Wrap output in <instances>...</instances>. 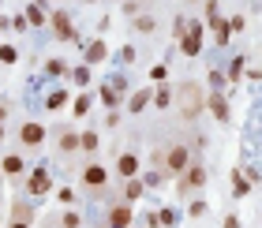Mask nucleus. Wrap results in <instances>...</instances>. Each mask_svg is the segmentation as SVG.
<instances>
[{
    "mask_svg": "<svg viewBox=\"0 0 262 228\" xmlns=\"http://www.w3.org/2000/svg\"><path fill=\"white\" fill-rule=\"evenodd\" d=\"M176 101H180L184 120H199V112L206 109V90H202L199 82H184L180 94H176Z\"/></svg>",
    "mask_w": 262,
    "mask_h": 228,
    "instance_id": "nucleus-1",
    "label": "nucleus"
},
{
    "mask_svg": "<svg viewBox=\"0 0 262 228\" xmlns=\"http://www.w3.org/2000/svg\"><path fill=\"white\" fill-rule=\"evenodd\" d=\"M202 34H206V22H199V19H187V27L180 34V53L187 60H195L202 53Z\"/></svg>",
    "mask_w": 262,
    "mask_h": 228,
    "instance_id": "nucleus-2",
    "label": "nucleus"
},
{
    "mask_svg": "<svg viewBox=\"0 0 262 228\" xmlns=\"http://www.w3.org/2000/svg\"><path fill=\"white\" fill-rule=\"evenodd\" d=\"M187 169H191V150H187L184 142H176V146L165 150V172L169 176H184Z\"/></svg>",
    "mask_w": 262,
    "mask_h": 228,
    "instance_id": "nucleus-3",
    "label": "nucleus"
},
{
    "mask_svg": "<svg viewBox=\"0 0 262 228\" xmlns=\"http://www.w3.org/2000/svg\"><path fill=\"white\" fill-rule=\"evenodd\" d=\"M206 187V165L191 161V169H187L184 176H176V191L180 195H191V191H202Z\"/></svg>",
    "mask_w": 262,
    "mask_h": 228,
    "instance_id": "nucleus-4",
    "label": "nucleus"
},
{
    "mask_svg": "<svg viewBox=\"0 0 262 228\" xmlns=\"http://www.w3.org/2000/svg\"><path fill=\"white\" fill-rule=\"evenodd\" d=\"M49 191H53V176H49L45 165H38V169L27 172V195L30 198H41V195H49Z\"/></svg>",
    "mask_w": 262,
    "mask_h": 228,
    "instance_id": "nucleus-5",
    "label": "nucleus"
},
{
    "mask_svg": "<svg viewBox=\"0 0 262 228\" xmlns=\"http://www.w3.org/2000/svg\"><path fill=\"white\" fill-rule=\"evenodd\" d=\"M49 27H53V34L60 41H79V34H75V27H71V19H68V11H49Z\"/></svg>",
    "mask_w": 262,
    "mask_h": 228,
    "instance_id": "nucleus-6",
    "label": "nucleus"
},
{
    "mask_svg": "<svg viewBox=\"0 0 262 228\" xmlns=\"http://www.w3.org/2000/svg\"><path fill=\"white\" fill-rule=\"evenodd\" d=\"M19 142H23L27 150L41 146V142H45V124H38V120H27V124L19 127Z\"/></svg>",
    "mask_w": 262,
    "mask_h": 228,
    "instance_id": "nucleus-7",
    "label": "nucleus"
},
{
    "mask_svg": "<svg viewBox=\"0 0 262 228\" xmlns=\"http://www.w3.org/2000/svg\"><path fill=\"white\" fill-rule=\"evenodd\" d=\"M82 184H86L90 191H105V184H109V172H105V165H98V161H90L86 169H82Z\"/></svg>",
    "mask_w": 262,
    "mask_h": 228,
    "instance_id": "nucleus-8",
    "label": "nucleus"
},
{
    "mask_svg": "<svg viewBox=\"0 0 262 228\" xmlns=\"http://www.w3.org/2000/svg\"><path fill=\"white\" fill-rule=\"evenodd\" d=\"M206 109L213 112L217 124H229V98H225L221 90H210V94H206Z\"/></svg>",
    "mask_w": 262,
    "mask_h": 228,
    "instance_id": "nucleus-9",
    "label": "nucleus"
},
{
    "mask_svg": "<svg viewBox=\"0 0 262 228\" xmlns=\"http://www.w3.org/2000/svg\"><path fill=\"white\" fill-rule=\"evenodd\" d=\"M135 221V210H131V202H116L109 210V228H131Z\"/></svg>",
    "mask_w": 262,
    "mask_h": 228,
    "instance_id": "nucleus-10",
    "label": "nucleus"
},
{
    "mask_svg": "<svg viewBox=\"0 0 262 228\" xmlns=\"http://www.w3.org/2000/svg\"><path fill=\"white\" fill-rule=\"evenodd\" d=\"M109 60V45H105L101 38H94V41H86V49H82V64H105Z\"/></svg>",
    "mask_w": 262,
    "mask_h": 228,
    "instance_id": "nucleus-11",
    "label": "nucleus"
},
{
    "mask_svg": "<svg viewBox=\"0 0 262 228\" xmlns=\"http://www.w3.org/2000/svg\"><path fill=\"white\" fill-rule=\"evenodd\" d=\"M98 98H101V105H105L109 112H116V109L124 105V98H127V94H120V90L113 86V82H101V86H98Z\"/></svg>",
    "mask_w": 262,
    "mask_h": 228,
    "instance_id": "nucleus-12",
    "label": "nucleus"
},
{
    "mask_svg": "<svg viewBox=\"0 0 262 228\" xmlns=\"http://www.w3.org/2000/svg\"><path fill=\"white\" fill-rule=\"evenodd\" d=\"M206 27L213 30V45H217V49H225V45H229V41H232V30H229V19H221V15H217V19H210V22H206Z\"/></svg>",
    "mask_w": 262,
    "mask_h": 228,
    "instance_id": "nucleus-13",
    "label": "nucleus"
},
{
    "mask_svg": "<svg viewBox=\"0 0 262 228\" xmlns=\"http://www.w3.org/2000/svg\"><path fill=\"white\" fill-rule=\"evenodd\" d=\"M23 15H27V22H30L34 30L49 22V11H45V0H34V4H27V11H23Z\"/></svg>",
    "mask_w": 262,
    "mask_h": 228,
    "instance_id": "nucleus-14",
    "label": "nucleus"
},
{
    "mask_svg": "<svg viewBox=\"0 0 262 228\" xmlns=\"http://www.w3.org/2000/svg\"><path fill=\"white\" fill-rule=\"evenodd\" d=\"M0 172H4V176H23V172H27L23 153H4V157H0Z\"/></svg>",
    "mask_w": 262,
    "mask_h": 228,
    "instance_id": "nucleus-15",
    "label": "nucleus"
},
{
    "mask_svg": "<svg viewBox=\"0 0 262 228\" xmlns=\"http://www.w3.org/2000/svg\"><path fill=\"white\" fill-rule=\"evenodd\" d=\"M116 172H120V179H135L139 176V157L135 153H120L116 157Z\"/></svg>",
    "mask_w": 262,
    "mask_h": 228,
    "instance_id": "nucleus-16",
    "label": "nucleus"
},
{
    "mask_svg": "<svg viewBox=\"0 0 262 228\" xmlns=\"http://www.w3.org/2000/svg\"><path fill=\"white\" fill-rule=\"evenodd\" d=\"M150 101H154V86H150V90H135V94L127 98V112H131V116H139Z\"/></svg>",
    "mask_w": 262,
    "mask_h": 228,
    "instance_id": "nucleus-17",
    "label": "nucleus"
},
{
    "mask_svg": "<svg viewBox=\"0 0 262 228\" xmlns=\"http://www.w3.org/2000/svg\"><path fill=\"white\" fill-rule=\"evenodd\" d=\"M251 195V179L244 176V169H232V198H244Z\"/></svg>",
    "mask_w": 262,
    "mask_h": 228,
    "instance_id": "nucleus-18",
    "label": "nucleus"
},
{
    "mask_svg": "<svg viewBox=\"0 0 262 228\" xmlns=\"http://www.w3.org/2000/svg\"><path fill=\"white\" fill-rule=\"evenodd\" d=\"M68 101H71L68 90H49V98H45V109H49V112H60Z\"/></svg>",
    "mask_w": 262,
    "mask_h": 228,
    "instance_id": "nucleus-19",
    "label": "nucleus"
},
{
    "mask_svg": "<svg viewBox=\"0 0 262 228\" xmlns=\"http://www.w3.org/2000/svg\"><path fill=\"white\" fill-rule=\"evenodd\" d=\"M247 75V56H232V64H229V71H225V79L229 82H240Z\"/></svg>",
    "mask_w": 262,
    "mask_h": 228,
    "instance_id": "nucleus-20",
    "label": "nucleus"
},
{
    "mask_svg": "<svg viewBox=\"0 0 262 228\" xmlns=\"http://www.w3.org/2000/svg\"><path fill=\"white\" fill-rule=\"evenodd\" d=\"M142 195H146V184H142L139 176H135V179H127V184H124V202H139Z\"/></svg>",
    "mask_w": 262,
    "mask_h": 228,
    "instance_id": "nucleus-21",
    "label": "nucleus"
},
{
    "mask_svg": "<svg viewBox=\"0 0 262 228\" xmlns=\"http://www.w3.org/2000/svg\"><path fill=\"white\" fill-rule=\"evenodd\" d=\"M45 75H53V79H71V67L64 64V60H45Z\"/></svg>",
    "mask_w": 262,
    "mask_h": 228,
    "instance_id": "nucleus-22",
    "label": "nucleus"
},
{
    "mask_svg": "<svg viewBox=\"0 0 262 228\" xmlns=\"http://www.w3.org/2000/svg\"><path fill=\"white\" fill-rule=\"evenodd\" d=\"M169 105H172V86L161 82V86L154 90V109H169Z\"/></svg>",
    "mask_w": 262,
    "mask_h": 228,
    "instance_id": "nucleus-23",
    "label": "nucleus"
},
{
    "mask_svg": "<svg viewBox=\"0 0 262 228\" xmlns=\"http://www.w3.org/2000/svg\"><path fill=\"white\" fill-rule=\"evenodd\" d=\"M90 105H94V94H79V98H75V101H71V112H75V116L82 120V116H86V112H90Z\"/></svg>",
    "mask_w": 262,
    "mask_h": 228,
    "instance_id": "nucleus-24",
    "label": "nucleus"
},
{
    "mask_svg": "<svg viewBox=\"0 0 262 228\" xmlns=\"http://www.w3.org/2000/svg\"><path fill=\"white\" fill-rule=\"evenodd\" d=\"M79 150V131H60V153H75Z\"/></svg>",
    "mask_w": 262,
    "mask_h": 228,
    "instance_id": "nucleus-25",
    "label": "nucleus"
},
{
    "mask_svg": "<svg viewBox=\"0 0 262 228\" xmlns=\"http://www.w3.org/2000/svg\"><path fill=\"white\" fill-rule=\"evenodd\" d=\"M79 150H86V153L98 150V131H79Z\"/></svg>",
    "mask_w": 262,
    "mask_h": 228,
    "instance_id": "nucleus-26",
    "label": "nucleus"
},
{
    "mask_svg": "<svg viewBox=\"0 0 262 228\" xmlns=\"http://www.w3.org/2000/svg\"><path fill=\"white\" fill-rule=\"evenodd\" d=\"M71 82H75V86H90V64L71 67Z\"/></svg>",
    "mask_w": 262,
    "mask_h": 228,
    "instance_id": "nucleus-27",
    "label": "nucleus"
},
{
    "mask_svg": "<svg viewBox=\"0 0 262 228\" xmlns=\"http://www.w3.org/2000/svg\"><path fill=\"white\" fill-rule=\"evenodd\" d=\"M116 64H120V67L135 64V45H120V49H116Z\"/></svg>",
    "mask_w": 262,
    "mask_h": 228,
    "instance_id": "nucleus-28",
    "label": "nucleus"
},
{
    "mask_svg": "<svg viewBox=\"0 0 262 228\" xmlns=\"http://www.w3.org/2000/svg\"><path fill=\"white\" fill-rule=\"evenodd\" d=\"M135 30L139 34H154V30H158V19H154V15H139L135 19Z\"/></svg>",
    "mask_w": 262,
    "mask_h": 228,
    "instance_id": "nucleus-29",
    "label": "nucleus"
},
{
    "mask_svg": "<svg viewBox=\"0 0 262 228\" xmlns=\"http://www.w3.org/2000/svg\"><path fill=\"white\" fill-rule=\"evenodd\" d=\"M15 60H19V49H15V45H0V64H15Z\"/></svg>",
    "mask_w": 262,
    "mask_h": 228,
    "instance_id": "nucleus-30",
    "label": "nucleus"
},
{
    "mask_svg": "<svg viewBox=\"0 0 262 228\" xmlns=\"http://www.w3.org/2000/svg\"><path fill=\"white\" fill-rule=\"evenodd\" d=\"M172 224H176V210H169V206L158 210V228H172Z\"/></svg>",
    "mask_w": 262,
    "mask_h": 228,
    "instance_id": "nucleus-31",
    "label": "nucleus"
},
{
    "mask_svg": "<svg viewBox=\"0 0 262 228\" xmlns=\"http://www.w3.org/2000/svg\"><path fill=\"white\" fill-rule=\"evenodd\" d=\"M165 79H169V67H165V64H154V67H150V86H154V82L161 86Z\"/></svg>",
    "mask_w": 262,
    "mask_h": 228,
    "instance_id": "nucleus-32",
    "label": "nucleus"
},
{
    "mask_svg": "<svg viewBox=\"0 0 262 228\" xmlns=\"http://www.w3.org/2000/svg\"><path fill=\"white\" fill-rule=\"evenodd\" d=\"M161 179H165V169H150L146 176H142V184L146 187H161Z\"/></svg>",
    "mask_w": 262,
    "mask_h": 228,
    "instance_id": "nucleus-33",
    "label": "nucleus"
},
{
    "mask_svg": "<svg viewBox=\"0 0 262 228\" xmlns=\"http://www.w3.org/2000/svg\"><path fill=\"white\" fill-rule=\"evenodd\" d=\"M11 221H27V224H30V206H27V202H15V210H11Z\"/></svg>",
    "mask_w": 262,
    "mask_h": 228,
    "instance_id": "nucleus-34",
    "label": "nucleus"
},
{
    "mask_svg": "<svg viewBox=\"0 0 262 228\" xmlns=\"http://www.w3.org/2000/svg\"><path fill=\"white\" fill-rule=\"evenodd\" d=\"M225 82H229V79H225L217 67H210V90H221L225 94Z\"/></svg>",
    "mask_w": 262,
    "mask_h": 228,
    "instance_id": "nucleus-35",
    "label": "nucleus"
},
{
    "mask_svg": "<svg viewBox=\"0 0 262 228\" xmlns=\"http://www.w3.org/2000/svg\"><path fill=\"white\" fill-rule=\"evenodd\" d=\"M206 210H210L206 202H202V198H195L191 206H187V217H206Z\"/></svg>",
    "mask_w": 262,
    "mask_h": 228,
    "instance_id": "nucleus-36",
    "label": "nucleus"
},
{
    "mask_svg": "<svg viewBox=\"0 0 262 228\" xmlns=\"http://www.w3.org/2000/svg\"><path fill=\"white\" fill-rule=\"evenodd\" d=\"M60 224H64V228H79V224H82V217H79L75 210H64V217H60Z\"/></svg>",
    "mask_w": 262,
    "mask_h": 228,
    "instance_id": "nucleus-37",
    "label": "nucleus"
},
{
    "mask_svg": "<svg viewBox=\"0 0 262 228\" xmlns=\"http://www.w3.org/2000/svg\"><path fill=\"white\" fill-rule=\"evenodd\" d=\"M56 198H60V206H71V202H75V191H71V187H60V191H56Z\"/></svg>",
    "mask_w": 262,
    "mask_h": 228,
    "instance_id": "nucleus-38",
    "label": "nucleus"
},
{
    "mask_svg": "<svg viewBox=\"0 0 262 228\" xmlns=\"http://www.w3.org/2000/svg\"><path fill=\"white\" fill-rule=\"evenodd\" d=\"M244 27H247V19H244V15H232V19H229V30H232V34H240Z\"/></svg>",
    "mask_w": 262,
    "mask_h": 228,
    "instance_id": "nucleus-39",
    "label": "nucleus"
},
{
    "mask_svg": "<svg viewBox=\"0 0 262 228\" xmlns=\"http://www.w3.org/2000/svg\"><path fill=\"white\" fill-rule=\"evenodd\" d=\"M105 82H113L120 94H127V79H124V75H113V79H105ZM127 98H131V94H127Z\"/></svg>",
    "mask_w": 262,
    "mask_h": 228,
    "instance_id": "nucleus-40",
    "label": "nucleus"
},
{
    "mask_svg": "<svg viewBox=\"0 0 262 228\" xmlns=\"http://www.w3.org/2000/svg\"><path fill=\"white\" fill-rule=\"evenodd\" d=\"M124 15H131V19H139V0H124Z\"/></svg>",
    "mask_w": 262,
    "mask_h": 228,
    "instance_id": "nucleus-41",
    "label": "nucleus"
},
{
    "mask_svg": "<svg viewBox=\"0 0 262 228\" xmlns=\"http://www.w3.org/2000/svg\"><path fill=\"white\" fill-rule=\"evenodd\" d=\"M11 30H30V22H27V15H11Z\"/></svg>",
    "mask_w": 262,
    "mask_h": 228,
    "instance_id": "nucleus-42",
    "label": "nucleus"
},
{
    "mask_svg": "<svg viewBox=\"0 0 262 228\" xmlns=\"http://www.w3.org/2000/svg\"><path fill=\"white\" fill-rule=\"evenodd\" d=\"M221 228H240V217H236V213H229V217H225V224Z\"/></svg>",
    "mask_w": 262,
    "mask_h": 228,
    "instance_id": "nucleus-43",
    "label": "nucleus"
},
{
    "mask_svg": "<svg viewBox=\"0 0 262 228\" xmlns=\"http://www.w3.org/2000/svg\"><path fill=\"white\" fill-rule=\"evenodd\" d=\"M4 120H8V105L0 101V124H4Z\"/></svg>",
    "mask_w": 262,
    "mask_h": 228,
    "instance_id": "nucleus-44",
    "label": "nucleus"
},
{
    "mask_svg": "<svg viewBox=\"0 0 262 228\" xmlns=\"http://www.w3.org/2000/svg\"><path fill=\"white\" fill-rule=\"evenodd\" d=\"M11 228H30L27 221H11Z\"/></svg>",
    "mask_w": 262,
    "mask_h": 228,
    "instance_id": "nucleus-45",
    "label": "nucleus"
},
{
    "mask_svg": "<svg viewBox=\"0 0 262 228\" xmlns=\"http://www.w3.org/2000/svg\"><path fill=\"white\" fill-rule=\"evenodd\" d=\"M0 142H4V124H0Z\"/></svg>",
    "mask_w": 262,
    "mask_h": 228,
    "instance_id": "nucleus-46",
    "label": "nucleus"
},
{
    "mask_svg": "<svg viewBox=\"0 0 262 228\" xmlns=\"http://www.w3.org/2000/svg\"><path fill=\"white\" fill-rule=\"evenodd\" d=\"M86 4H98V0H86Z\"/></svg>",
    "mask_w": 262,
    "mask_h": 228,
    "instance_id": "nucleus-47",
    "label": "nucleus"
},
{
    "mask_svg": "<svg viewBox=\"0 0 262 228\" xmlns=\"http://www.w3.org/2000/svg\"><path fill=\"white\" fill-rule=\"evenodd\" d=\"M187 4H195V0H187Z\"/></svg>",
    "mask_w": 262,
    "mask_h": 228,
    "instance_id": "nucleus-48",
    "label": "nucleus"
}]
</instances>
